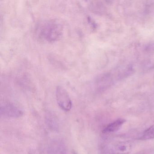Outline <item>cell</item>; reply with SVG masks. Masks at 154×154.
I'll return each mask as SVG.
<instances>
[{"label": "cell", "mask_w": 154, "mask_h": 154, "mask_svg": "<svg viewBox=\"0 0 154 154\" xmlns=\"http://www.w3.org/2000/svg\"><path fill=\"white\" fill-rule=\"evenodd\" d=\"M40 37L48 42H54L59 38L63 28L59 23L49 20L42 24L39 29Z\"/></svg>", "instance_id": "6da1fadb"}, {"label": "cell", "mask_w": 154, "mask_h": 154, "mask_svg": "<svg viewBox=\"0 0 154 154\" xmlns=\"http://www.w3.org/2000/svg\"><path fill=\"white\" fill-rule=\"evenodd\" d=\"M56 97L57 104L63 110L68 112L72 108V102L65 90L61 86H57L56 90Z\"/></svg>", "instance_id": "7a4b0ae2"}, {"label": "cell", "mask_w": 154, "mask_h": 154, "mask_svg": "<svg viewBox=\"0 0 154 154\" xmlns=\"http://www.w3.org/2000/svg\"><path fill=\"white\" fill-rule=\"evenodd\" d=\"M0 111L2 116L8 118H19L23 114V111L20 108L10 103L2 105Z\"/></svg>", "instance_id": "3957f363"}, {"label": "cell", "mask_w": 154, "mask_h": 154, "mask_svg": "<svg viewBox=\"0 0 154 154\" xmlns=\"http://www.w3.org/2000/svg\"><path fill=\"white\" fill-rule=\"evenodd\" d=\"M132 145L129 141H120L110 147V154H129L132 150Z\"/></svg>", "instance_id": "277c9868"}, {"label": "cell", "mask_w": 154, "mask_h": 154, "mask_svg": "<svg viewBox=\"0 0 154 154\" xmlns=\"http://www.w3.org/2000/svg\"><path fill=\"white\" fill-rule=\"evenodd\" d=\"M125 122V120L124 119H118L112 123L108 124L103 130V133L104 134H108L116 132L120 129Z\"/></svg>", "instance_id": "5b68a950"}, {"label": "cell", "mask_w": 154, "mask_h": 154, "mask_svg": "<svg viewBox=\"0 0 154 154\" xmlns=\"http://www.w3.org/2000/svg\"><path fill=\"white\" fill-rule=\"evenodd\" d=\"M46 154H67L64 146L60 142H54L50 145Z\"/></svg>", "instance_id": "8992f818"}, {"label": "cell", "mask_w": 154, "mask_h": 154, "mask_svg": "<svg viewBox=\"0 0 154 154\" xmlns=\"http://www.w3.org/2000/svg\"><path fill=\"white\" fill-rule=\"evenodd\" d=\"M140 139L143 140L154 139V125H152L145 130Z\"/></svg>", "instance_id": "52a82bcc"}]
</instances>
